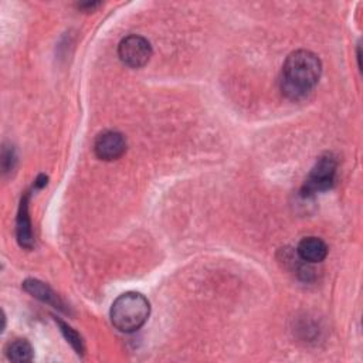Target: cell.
Instances as JSON below:
<instances>
[{
	"mask_svg": "<svg viewBox=\"0 0 363 363\" xmlns=\"http://www.w3.org/2000/svg\"><path fill=\"white\" fill-rule=\"evenodd\" d=\"M23 288L30 294L33 295L34 298L45 302V303H50V305H54L55 308H60L62 309V303L58 298V295L44 282L38 281V279H26L23 282Z\"/></svg>",
	"mask_w": 363,
	"mask_h": 363,
	"instance_id": "ba28073f",
	"label": "cell"
},
{
	"mask_svg": "<svg viewBox=\"0 0 363 363\" xmlns=\"http://www.w3.org/2000/svg\"><path fill=\"white\" fill-rule=\"evenodd\" d=\"M94 150L101 160H116L126 150L125 136L116 130H105L96 136Z\"/></svg>",
	"mask_w": 363,
	"mask_h": 363,
	"instance_id": "5b68a950",
	"label": "cell"
},
{
	"mask_svg": "<svg viewBox=\"0 0 363 363\" xmlns=\"http://www.w3.org/2000/svg\"><path fill=\"white\" fill-rule=\"evenodd\" d=\"M118 55L129 68H140L150 60L152 45L145 37L130 34L119 43Z\"/></svg>",
	"mask_w": 363,
	"mask_h": 363,
	"instance_id": "277c9868",
	"label": "cell"
},
{
	"mask_svg": "<svg viewBox=\"0 0 363 363\" xmlns=\"http://www.w3.org/2000/svg\"><path fill=\"white\" fill-rule=\"evenodd\" d=\"M150 313L149 301L139 292H125L119 295L109 311L112 325L123 333H132L140 329Z\"/></svg>",
	"mask_w": 363,
	"mask_h": 363,
	"instance_id": "7a4b0ae2",
	"label": "cell"
},
{
	"mask_svg": "<svg viewBox=\"0 0 363 363\" xmlns=\"http://www.w3.org/2000/svg\"><path fill=\"white\" fill-rule=\"evenodd\" d=\"M336 169H337V162L330 153L320 156L305 180L303 190L306 191V194L330 189L335 183Z\"/></svg>",
	"mask_w": 363,
	"mask_h": 363,
	"instance_id": "3957f363",
	"label": "cell"
},
{
	"mask_svg": "<svg viewBox=\"0 0 363 363\" xmlns=\"http://www.w3.org/2000/svg\"><path fill=\"white\" fill-rule=\"evenodd\" d=\"M6 353L7 357L13 362H30L33 359L34 350L30 342L26 339H16L7 345Z\"/></svg>",
	"mask_w": 363,
	"mask_h": 363,
	"instance_id": "9c48e42d",
	"label": "cell"
},
{
	"mask_svg": "<svg viewBox=\"0 0 363 363\" xmlns=\"http://www.w3.org/2000/svg\"><path fill=\"white\" fill-rule=\"evenodd\" d=\"M58 323H60V328H61L62 333L65 335L67 340L72 345V347L77 350V353H82L84 352V345H82L81 336L72 328H69L67 323H64L61 320H58Z\"/></svg>",
	"mask_w": 363,
	"mask_h": 363,
	"instance_id": "30bf717a",
	"label": "cell"
},
{
	"mask_svg": "<svg viewBox=\"0 0 363 363\" xmlns=\"http://www.w3.org/2000/svg\"><path fill=\"white\" fill-rule=\"evenodd\" d=\"M320 74L319 57L308 50H296L286 57L282 65L281 91L292 101L305 99L318 84Z\"/></svg>",
	"mask_w": 363,
	"mask_h": 363,
	"instance_id": "6da1fadb",
	"label": "cell"
},
{
	"mask_svg": "<svg viewBox=\"0 0 363 363\" xmlns=\"http://www.w3.org/2000/svg\"><path fill=\"white\" fill-rule=\"evenodd\" d=\"M17 240L21 247L31 248L33 247V231L31 221L28 216V196L26 194L21 199L18 216H17Z\"/></svg>",
	"mask_w": 363,
	"mask_h": 363,
	"instance_id": "52a82bcc",
	"label": "cell"
},
{
	"mask_svg": "<svg viewBox=\"0 0 363 363\" xmlns=\"http://www.w3.org/2000/svg\"><path fill=\"white\" fill-rule=\"evenodd\" d=\"M296 252L303 262H322L328 255V245L319 237H305L299 241Z\"/></svg>",
	"mask_w": 363,
	"mask_h": 363,
	"instance_id": "8992f818",
	"label": "cell"
}]
</instances>
